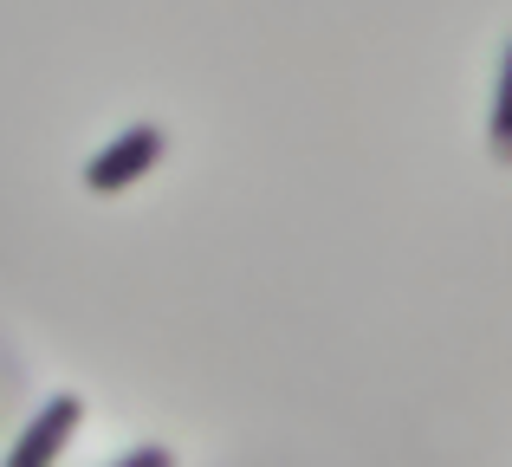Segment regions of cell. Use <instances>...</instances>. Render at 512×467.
<instances>
[{
    "mask_svg": "<svg viewBox=\"0 0 512 467\" xmlns=\"http://www.w3.org/2000/svg\"><path fill=\"white\" fill-rule=\"evenodd\" d=\"M156 163H163V130H156V124H130L124 137L104 143V150L85 163V189L117 195V189H130L137 176H150Z\"/></svg>",
    "mask_w": 512,
    "mask_h": 467,
    "instance_id": "1",
    "label": "cell"
},
{
    "mask_svg": "<svg viewBox=\"0 0 512 467\" xmlns=\"http://www.w3.org/2000/svg\"><path fill=\"white\" fill-rule=\"evenodd\" d=\"M78 416H85V403H78V396H52V403L26 422L20 448H13L0 467H52V461H59V448H65V435L78 429Z\"/></svg>",
    "mask_w": 512,
    "mask_h": 467,
    "instance_id": "2",
    "label": "cell"
},
{
    "mask_svg": "<svg viewBox=\"0 0 512 467\" xmlns=\"http://www.w3.org/2000/svg\"><path fill=\"white\" fill-rule=\"evenodd\" d=\"M117 467H175V461H169V448H137V455H124Z\"/></svg>",
    "mask_w": 512,
    "mask_h": 467,
    "instance_id": "4",
    "label": "cell"
},
{
    "mask_svg": "<svg viewBox=\"0 0 512 467\" xmlns=\"http://www.w3.org/2000/svg\"><path fill=\"white\" fill-rule=\"evenodd\" d=\"M487 137H493V156L512 163V46H506V59H500V91H493V124H487Z\"/></svg>",
    "mask_w": 512,
    "mask_h": 467,
    "instance_id": "3",
    "label": "cell"
}]
</instances>
